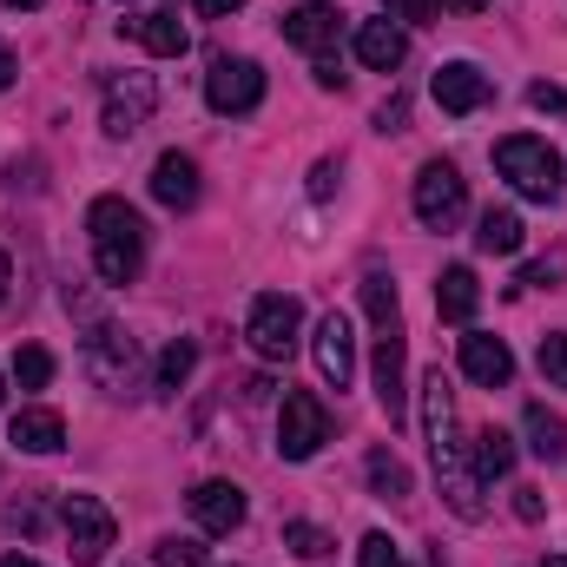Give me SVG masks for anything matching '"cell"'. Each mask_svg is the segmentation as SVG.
<instances>
[{
    "mask_svg": "<svg viewBox=\"0 0 567 567\" xmlns=\"http://www.w3.org/2000/svg\"><path fill=\"white\" fill-rule=\"evenodd\" d=\"M7 442L27 449V455H53V449H66V423H60V410H20Z\"/></svg>",
    "mask_w": 567,
    "mask_h": 567,
    "instance_id": "d6986e66",
    "label": "cell"
},
{
    "mask_svg": "<svg viewBox=\"0 0 567 567\" xmlns=\"http://www.w3.org/2000/svg\"><path fill=\"white\" fill-rule=\"evenodd\" d=\"M152 198L172 205V212H192L198 205V158L192 152H165L152 165Z\"/></svg>",
    "mask_w": 567,
    "mask_h": 567,
    "instance_id": "ac0fdd59",
    "label": "cell"
},
{
    "mask_svg": "<svg viewBox=\"0 0 567 567\" xmlns=\"http://www.w3.org/2000/svg\"><path fill=\"white\" fill-rule=\"evenodd\" d=\"M297 330H303V303H297V297L265 290V297L251 303V323H245V337H251V350H258V357L284 363V357L297 350Z\"/></svg>",
    "mask_w": 567,
    "mask_h": 567,
    "instance_id": "9c48e42d",
    "label": "cell"
},
{
    "mask_svg": "<svg viewBox=\"0 0 567 567\" xmlns=\"http://www.w3.org/2000/svg\"><path fill=\"white\" fill-rule=\"evenodd\" d=\"M310 73H317V86H330V93H337V86H343V80H350V73H343V66H337V60H330V53H323V60H317V66H310Z\"/></svg>",
    "mask_w": 567,
    "mask_h": 567,
    "instance_id": "74e56055",
    "label": "cell"
},
{
    "mask_svg": "<svg viewBox=\"0 0 567 567\" xmlns=\"http://www.w3.org/2000/svg\"><path fill=\"white\" fill-rule=\"evenodd\" d=\"M120 33H133L145 53H158V60H178V53H185V27H178L172 13H140V20H120Z\"/></svg>",
    "mask_w": 567,
    "mask_h": 567,
    "instance_id": "44dd1931",
    "label": "cell"
},
{
    "mask_svg": "<svg viewBox=\"0 0 567 567\" xmlns=\"http://www.w3.org/2000/svg\"><path fill=\"white\" fill-rule=\"evenodd\" d=\"M542 567H567V555H548V561H542Z\"/></svg>",
    "mask_w": 567,
    "mask_h": 567,
    "instance_id": "7dc6e473",
    "label": "cell"
},
{
    "mask_svg": "<svg viewBox=\"0 0 567 567\" xmlns=\"http://www.w3.org/2000/svg\"><path fill=\"white\" fill-rule=\"evenodd\" d=\"M357 60H363L370 73H396V66L410 60V33H403L396 20H363V27H357Z\"/></svg>",
    "mask_w": 567,
    "mask_h": 567,
    "instance_id": "e0dca14e",
    "label": "cell"
},
{
    "mask_svg": "<svg viewBox=\"0 0 567 567\" xmlns=\"http://www.w3.org/2000/svg\"><path fill=\"white\" fill-rule=\"evenodd\" d=\"M80 370L93 377V390L126 396V390H133V377H140V343H133L120 323H93V330H86V343H80Z\"/></svg>",
    "mask_w": 567,
    "mask_h": 567,
    "instance_id": "277c9868",
    "label": "cell"
},
{
    "mask_svg": "<svg viewBox=\"0 0 567 567\" xmlns=\"http://www.w3.org/2000/svg\"><path fill=\"white\" fill-rule=\"evenodd\" d=\"M185 508H192V522H198L205 535L245 528V488H238V482H198V488L185 495Z\"/></svg>",
    "mask_w": 567,
    "mask_h": 567,
    "instance_id": "4fadbf2b",
    "label": "cell"
},
{
    "mask_svg": "<svg viewBox=\"0 0 567 567\" xmlns=\"http://www.w3.org/2000/svg\"><path fill=\"white\" fill-rule=\"evenodd\" d=\"M495 172H502L522 198H535V205H555V198H561V152L548 140H535V133H515V140L495 145Z\"/></svg>",
    "mask_w": 567,
    "mask_h": 567,
    "instance_id": "3957f363",
    "label": "cell"
},
{
    "mask_svg": "<svg viewBox=\"0 0 567 567\" xmlns=\"http://www.w3.org/2000/svg\"><path fill=\"white\" fill-rule=\"evenodd\" d=\"M522 429H528V449H535L542 462H567V423L548 403H528V410H522Z\"/></svg>",
    "mask_w": 567,
    "mask_h": 567,
    "instance_id": "7402d4cb",
    "label": "cell"
},
{
    "mask_svg": "<svg viewBox=\"0 0 567 567\" xmlns=\"http://www.w3.org/2000/svg\"><path fill=\"white\" fill-rule=\"evenodd\" d=\"M403 126H410V100L396 93V100H383V106H377V133H403Z\"/></svg>",
    "mask_w": 567,
    "mask_h": 567,
    "instance_id": "e575fe53",
    "label": "cell"
},
{
    "mask_svg": "<svg viewBox=\"0 0 567 567\" xmlns=\"http://www.w3.org/2000/svg\"><path fill=\"white\" fill-rule=\"evenodd\" d=\"M515 515H522V522H542V515H548V508H542V488H515Z\"/></svg>",
    "mask_w": 567,
    "mask_h": 567,
    "instance_id": "8d00e7d4",
    "label": "cell"
},
{
    "mask_svg": "<svg viewBox=\"0 0 567 567\" xmlns=\"http://www.w3.org/2000/svg\"><path fill=\"white\" fill-rule=\"evenodd\" d=\"M535 363H542V377H548L555 390H567V330H548V337H542Z\"/></svg>",
    "mask_w": 567,
    "mask_h": 567,
    "instance_id": "4dcf8cb0",
    "label": "cell"
},
{
    "mask_svg": "<svg viewBox=\"0 0 567 567\" xmlns=\"http://www.w3.org/2000/svg\"><path fill=\"white\" fill-rule=\"evenodd\" d=\"M468 455H475V475H488V482L515 468V442H508V435H502L495 423H488V429H475V442H468Z\"/></svg>",
    "mask_w": 567,
    "mask_h": 567,
    "instance_id": "d4e9b609",
    "label": "cell"
},
{
    "mask_svg": "<svg viewBox=\"0 0 567 567\" xmlns=\"http://www.w3.org/2000/svg\"><path fill=\"white\" fill-rule=\"evenodd\" d=\"M337 33H343V13H337L330 0H303V7L284 20V40H290V47H303V53H317V60L337 47Z\"/></svg>",
    "mask_w": 567,
    "mask_h": 567,
    "instance_id": "9a60e30c",
    "label": "cell"
},
{
    "mask_svg": "<svg viewBox=\"0 0 567 567\" xmlns=\"http://www.w3.org/2000/svg\"><path fill=\"white\" fill-rule=\"evenodd\" d=\"M488 100H495V80H488L482 66H468V60H449V66H435V106H442V113L468 120V113H482Z\"/></svg>",
    "mask_w": 567,
    "mask_h": 567,
    "instance_id": "8fae6325",
    "label": "cell"
},
{
    "mask_svg": "<svg viewBox=\"0 0 567 567\" xmlns=\"http://www.w3.org/2000/svg\"><path fill=\"white\" fill-rule=\"evenodd\" d=\"M363 475H370V488H377L383 502H403V495H410V468H403V462H396L390 449H370Z\"/></svg>",
    "mask_w": 567,
    "mask_h": 567,
    "instance_id": "484cf974",
    "label": "cell"
},
{
    "mask_svg": "<svg viewBox=\"0 0 567 567\" xmlns=\"http://www.w3.org/2000/svg\"><path fill=\"white\" fill-rule=\"evenodd\" d=\"M205 106L225 113V120H245L265 106V66L258 60H212L205 73Z\"/></svg>",
    "mask_w": 567,
    "mask_h": 567,
    "instance_id": "8992f818",
    "label": "cell"
},
{
    "mask_svg": "<svg viewBox=\"0 0 567 567\" xmlns=\"http://www.w3.org/2000/svg\"><path fill=\"white\" fill-rule=\"evenodd\" d=\"M7 278H13V271H7V251H0V303H7Z\"/></svg>",
    "mask_w": 567,
    "mask_h": 567,
    "instance_id": "f6af8a7d",
    "label": "cell"
},
{
    "mask_svg": "<svg viewBox=\"0 0 567 567\" xmlns=\"http://www.w3.org/2000/svg\"><path fill=\"white\" fill-rule=\"evenodd\" d=\"M284 548L303 555V561H323V555H330V535L310 528V522H284Z\"/></svg>",
    "mask_w": 567,
    "mask_h": 567,
    "instance_id": "f546056e",
    "label": "cell"
},
{
    "mask_svg": "<svg viewBox=\"0 0 567 567\" xmlns=\"http://www.w3.org/2000/svg\"><path fill=\"white\" fill-rule=\"evenodd\" d=\"M330 185H337V165H330V158H323V165H317V172H310V198H330Z\"/></svg>",
    "mask_w": 567,
    "mask_h": 567,
    "instance_id": "f35d334b",
    "label": "cell"
},
{
    "mask_svg": "<svg viewBox=\"0 0 567 567\" xmlns=\"http://www.w3.org/2000/svg\"><path fill=\"white\" fill-rule=\"evenodd\" d=\"M0 403H7V377H0Z\"/></svg>",
    "mask_w": 567,
    "mask_h": 567,
    "instance_id": "c3c4849f",
    "label": "cell"
},
{
    "mask_svg": "<svg viewBox=\"0 0 567 567\" xmlns=\"http://www.w3.org/2000/svg\"><path fill=\"white\" fill-rule=\"evenodd\" d=\"M462 377H468V383H482V390H508V377H515L508 343H502V337L468 330V337H462Z\"/></svg>",
    "mask_w": 567,
    "mask_h": 567,
    "instance_id": "2e32d148",
    "label": "cell"
},
{
    "mask_svg": "<svg viewBox=\"0 0 567 567\" xmlns=\"http://www.w3.org/2000/svg\"><path fill=\"white\" fill-rule=\"evenodd\" d=\"M357 567H403V555H396V542H390V535H363Z\"/></svg>",
    "mask_w": 567,
    "mask_h": 567,
    "instance_id": "836d02e7",
    "label": "cell"
},
{
    "mask_svg": "<svg viewBox=\"0 0 567 567\" xmlns=\"http://www.w3.org/2000/svg\"><path fill=\"white\" fill-rule=\"evenodd\" d=\"M152 561H158V567H205V548H198V542H185V535H165V542L152 548Z\"/></svg>",
    "mask_w": 567,
    "mask_h": 567,
    "instance_id": "1f68e13d",
    "label": "cell"
},
{
    "mask_svg": "<svg viewBox=\"0 0 567 567\" xmlns=\"http://www.w3.org/2000/svg\"><path fill=\"white\" fill-rule=\"evenodd\" d=\"M0 567H40V561H27V555H7V561H0Z\"/></svg>",
    "mask_w": 567,
    "mask_h": 567,
    "instance_id": "bcb514c9",
    "label": "cell"
},
{
    "mask_svg": "<svg viewBox=\"0 0 567 567\" xmlns=\"http://www.w3.org/2000/svg\"><path fill=\"white\" fill-rule=\"evenodd\" d=\"M323 442H330V410H323V396L290 390L284 410H278V455L284 462H310Z\"/></svg>",
    "mask_w": 567,
    "mask_h": 567,
    "instance_id": "52a82bcc",
    "label": "cell"
},
{
    "mask_svg": "<svg viewBox=\"0 0 567 567\" xmlns=\"http://www.w3.org/2000/svg\"><path fill=\"white\" fill-rule=\"evenodd\" d=\"M475 303H482V284L468 265H449L442 278H435V310L449 317V323H475Z\"/></svg>",
    "mask_w": 567,
    "mask_h": 567,
    "instance_id": "ffe728a7",
    "label": "cell"
},
{
    "mask_svg": "<svg viewBox=\"0 0 567 567\" xmlns=\"http://www.w3.org/2000/svg\"><path fill=\"white\" fill-rule=\"evenodd\" d=\"M363 310H370V323L383 330V323H396V284L383 278V271H370L363 278Z\"/></svg>",
    "mask_w": 567,
    "mask_h": 567,
    "instance_id": "4316f807",
    "label": "cell"
},
{
    "mask_svg": "<svg viewBox=\"0 0 567 567\" xmlns=\"http://www.w3.org/2000/svg\"><path fill=\"white\" fill-rule=\"evenodd\" d=\"M462 212H468V185H462V172H455L449 158H429L423 172H416V218H423L429 231H455Z\"/></svg>",
    "mask_w": 567,
    "mask_h": 567,
    "instance_id": "ba28073f",
    "label": "cell"
},
{
    "mask_svg": "<svg viewBox=\"0 0 567 567\" xmlns=\"http://www.w3.org/2000/svg\"><path fill=\"white\" fill-rule=\"evenodd\" d=\"M442 13V0H383V20H403V27H429Z\"/></svg>",
    "mask_w": 567,
    "mask_h": 567,
    "instance_id": "d6a6232c",
    "label": "cell"
},
{
    "mask_svg": "<svg viewBox=\"0 0 567 567\" xmlns=\"http://www.w3.org/2000/svg\"><path fill=\"white\" fill-rule=\"evenodd\" d=\"M60 528L73 542V567H100L113 555V508L100 495H60Z\"/></svg>",
    "mask_w": 567,
    "mask_h": 567,
    "instance_id": "5b68a950",
    "label": "cell"
},
{
    "mask_svg": "<svg viewBox=\"0 0 567 567\" xmlns=\"http://www.w3.org/2000/svg\"><path fill=\"white\" fill-rule=\"evenodd\" d=\"M370 370H377V403H383V416H390V423H403V416H410V383H403V370H410V357H403V323H383V330H377V357H370Z\"/></svg>",
    "mask_w": 567,
    "mask_h": 567,
    "instance_id": "30bf717a",
    "label": "cell"
},
{
    "mask_svg": "<svg viewBox=\"0 0 567 567\" xmlns=\"http://www.w3.org/2000/svg\"><path fill=\"white\" fill-rule=\"evenodd\" d=\"M86 238H93V271L106 284H133L145 265V218L126 198H93L86 205Z\"/></svg>",
    "mask_w": 567,
    "mask_h": 567,
    "instance_id": "7a4b0ae2",
    "label": "cell"
},
{
    "mask_svg": "<svg viewBox=\"0 0 567 567\" xmlns=\"http://www.w3.org/2000/svg\"><path fill=\"white\" fill-rule=\"evenodd\" d=\"M192 363H198V343H192V337L165 343V357H158V370H152V390H158V396H178L185 377H192Z\"/></svg>",
    "mask_w": 567,
    "mask_h": 567,
    "instance_id": "cb8c5ba5",
    "label": "cell"
},
{
    "mask_svg": "<svg viewBox=\"0 0 567 567\" xmlns=\"http://www.w3.org/2000/svg\"><path fill=\"white\" fill-rule=\"evenodd\" d=\"M442 7H449V13H482L488 0H442Z\"/></svg>",
    "mask_w": 567,
    "mask_h": 567,
    "instance_id": "7bdbcfd3",
    "label": "cell"
},
{
    "mask_svg": "<svg viewBox=\"0 0 567 567\" xmlns=\"http://www.w3.org/2000/svg\"><path fill=\"white\" fill-rule=\"evenodd\" d=\"M528 106H535V113H567V93L548 86V80H535V86H528Z\"/></svg>",
    "mask_w": 567,
    "mask_h": 567,
    "instance_id": "d590c367",
    "label": "cell"
},
{
    "mask_svg": "<svg viewBox=\"0 0 567 567\" xmlns=\"http://www.w3.org/2000/svg\"><path fill=\"white\" fill-rule=\"evenodd\" d=\"M475 245L488 251V258H515L522 251V212H482V225H475Z\"/></svg>",
    "mask_w": 567,
    "mask_h": 567,
    "instance_id": "603a6c76",
    "label": "cell"
},
{
    "mask_svg": "<svg viewBox=\"0 0 567 567\" xmlns=\"http://www.w3.org/2000/svg\"><path fill=\"white\" fill-rule=\"evenodd\" d=\"M317 370H323L330 390H350V377H357V330H350L343 310H330L317 323Z\"/></svg>",
    "mask_w": 567,
    "mask_h": 567,
    "instance_id": "7c38bea8",
    "label": "cell"
},
{
    "mask_svg": "<svg viewBox=\"0 0 567 567\" xmlns=\"http://www.w3.org/2000/svg\"><path fill=\"white\" fill-rule=\"evenodd\" d=\"M13 383H20V390H47V383H53V357H47L40 343H27V350L13 357Z\"/></svg>",
    "mask_w": 567,
    "mask_h": 567,
    "instance_id": "83f0119b",
    "label": "cell"
},
{
    "mask_svg": "<svg viewBox=\"0 0 567 567\" xmlns=\"http://www.w3.org/2000/svg\"><path fill=\"white\" fill-rule=\"evenodd\" d=\"M13 73H20V60H13V47H7V40H0V93H7V86H13Z\"/></svg>",
    "mask_w": 567,
    "mask_h": 567,
    "instance_id": "60d3db41",
    "label": "cell"
},
{
    "mask_svg": "<svg viewBox=\"0 0 567 567\" xmlns=\"http://www.w3.org/2000/svg\"><path fill=\"white\" fill-rule=\"evenodd\" d=\"M0 7H20V13H33V7H47V0H0Z\"/></svg>",
    "mask_w": 567,
    "mask_h": 567,
    "instance_id": "ee69618b",
    "label": "cell"
},
{
    "mask_svg": "<svg viewBox=\"0 0 567 567\" xmlns=\"http://www.w3.org/2000/svg\"><path fill=\"white\" fill-rule=\"evenodd\" d=\"M423 429H429V455H435L442 502H449L462 522H482V475H475L468 442H462V429H455V396H449V377H442V370L423 377Z\"/></svg>",
    "mask_w": 567,
    "mask_h": 567,
    "instance_id": "6da1fadb",
    "label": "cell"
},
{
    "mask_svg": "<svg viewBox=\"0 0 567 567\" xmlns=\"http://www.w3.org/2000/svg\"><path fill=\"white\" fill-rule=\"evenodd\" d=\"M245 0H198V13H212V20H225V13H238Z\"/></svg>",
    "mask_w": 567,
    "mask_h": 567,
    "instance_id": "b9f144b4",
    "label": "cell"
},
{
    "mask_svg": "<svg viewBox=\"0 0 567 567\" xmlns=\"http://www.w3.org/2000/svg\"><path fill=\"white\" fill-rule=\"evenodd\" d=\"M561 278V258H548V265H528V271H522V284H555Z\"/></svg>",
    "mask_w": 567,
    "mask_h": 567,
    "instance_id": "ab89813d",
    "label": "cell"
},
{
    "mask_svg": "<svg viewBox=\"0 0 567 567\" xmlns=\"http://www.w3.org/2000/svg\"><path fill=\"white\" fill-rule=\"evenodd\" d=\"M47 522H53V515H47V502H40V495H20V502L7 508V528H13V535H27V542H33V535H47Z\"/></svg>",
    "mask_w": 567,
    "mask_h": 567,
    "instance_id": "f1b7e54d",
    "label": "cell"
},
{
    "mask_svg": "<svg viewBox=\"0 0 567 567\" xmlns=\"http://www.w3.org/2000/svg\"><path fill=\"white\" fill-rule=\"evenodd\" d=\"M152 106H158V93H152L145 73L113 80V86H106V133H113V140H133L145 120H152Z\"/></svg>",
    "mask_w": 567,
    "mask_h": 567,
    "instance_id": "5bb4252c",
    "label": "cell"
}]
</instances>
